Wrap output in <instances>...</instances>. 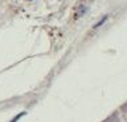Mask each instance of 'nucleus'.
Returning a JSON list of instances; mask_svg holds the SVG:
<instances>
[{"instance_id": "1", "label": "nucleus", "mask_w": 127, "mask_h": 122, "mask_svg": "<svg viewBox=\"0 0 127 122\" xmlns=\"http://www.w3.org/2000/svg\"><path fill=\"white\" fill-rule=\"evenodd\" d=\"M106 19H107V16H104V17H103V19L100 20V22H99V23L96 24V26H95V28H96V27H99V26H102V24H103V23L106 22Z\"/></svg>"}]
</instances>
